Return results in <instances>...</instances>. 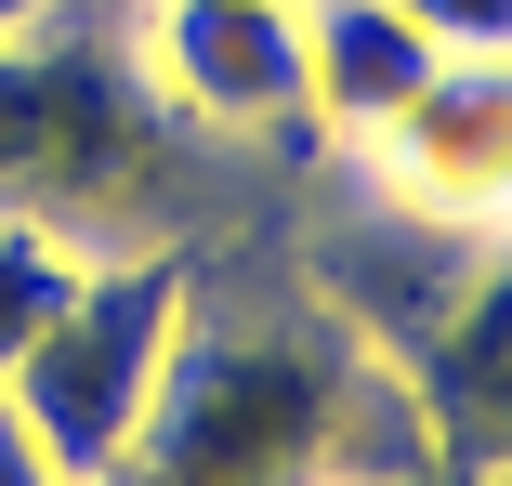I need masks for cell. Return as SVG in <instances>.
<instances>
[{
  "label": "cell",
  "mask_w": 512,
  "mask_h": 486,
  "mask_svg": "<svg viewBox=\"0 0 512 486\" xmlns=\"http://www.w3.org/2000/svg\"><path fill=\"white\" fill-rule=\"evenodd\" d=\"M407 460H434L407 368L355 342L289 250H197L158 395L92 486H368Z\"/></svg>",
  "instance_id": "cell-1"
},
{
  "label": "cell",
  "mask_w": 512,
  "mask_h": 486,
  "mask_svg": "<svg viewBox=\"0 0 512 486\" xmlns=\"http://www.w3.org/2000/svg\"><path fill=\"white\" fill-rule=\"evenodd\" d=\"M250 158L184 132L132 53V0H66L53 27L0 40V224H40L92 250H211L250 237L237 184Z\"/></svg>",
  "instance_id": "cell-2"
},
{
  "label": "cell",
  "mask_w": 512,
  "mask_h": 486,
  "mask_svg": "<svg viewBox=\"0 0 512 486\" xmlns=\"http://www.w3.org/2000/svg\"><path fill=\"white\" fill-rule=\"evenodd\" d=\"M184 263L197 250H92L79 289L53 303V329L14 355V381H0V408L53 447L66 486H92L132 447V421L158 395V355H171V316H184Z\"/></svg>",
  "instance_id": "cell-3"
},
{
  "label": "cell",
  "mask_w": 512,
  "mask_h": 486,
  "mask_svg": "<svg viewBox=\"0 0 512 486\" xmlns=\"http://www.w3.org/2000/svg\"><path fill=\"white\" fill-rule=\"evenodd\" d=\"M132 53L184 132H211L237 158H316L302 0H132Z\"/></svg>",
  "instance_id": "cell-4"
},
{
  "label": "cell",
  "mask_w": 512,
  "mask_h": 486,
  "mask_svg": "<svg viewBox=\"0 0 512 486\" xmlns=\"http://www.w3.org/2000/svg\"><path fill=\"white\" fill-rule=\"evenodd\" d=\"M342 158L447 237H512V53H434V79Z\"/></svg>",
  "instance_id": "cell-5"
},
{
  "label": "cell",
  "mask_w": 512,
  "mask_h": 486,
  "mask_svg": "<svg viewBox=\"0 0 512 486\" xmlns=\"http://www.w3.org/2000/svg\"><path fill=\"white\" fill-rule=\"evenodd\" d=\"M421 79H434V40L394 0H302V106H316V145H368Z\"/></svg>",
  "instance_id": "cell-6"
},
{
  "label": "cell",
  "mask_w": 512,
  "mask_h": 486,
  "mask_svg": "<svg viewBox=\"0 0 512 486\" xmlns=\"http://www.w3.org/2000/svg\"><path fill=\"white\" fill-rule=\"evenodd\" d=\"M79 289V250L40 237V224H0V381H14V355L53 329V303Z\"/></svg>",
  "instance_id": "cell-7"
},
{
  "label": "cell",
  "mask_w": 512,
  "mask_h": 486,
  "mask_svg": "<svg viewBox=\"0 0 512 486\" xmlns=\"http://www.w3.org/2000/svg\"><path fill=\"white\" fill-rule=\"evenodd\" d=\"M434 53H512V0H394Z\"/></svg>",
  "instance_id": "cell-8"
},
{
  "label": "cell",
  "mask_w": 512,
  "mask_h": 486,
  "mask_svg": "<svg viewBox=\"0 0 512 486\" xmlns=\"http://www.w3.org/2000/svg\"><path fill=\"white\" fill-rule=\"evenodd\" d=\"M0 486H66V473H53V447H40L14 408H0Z\"/></svg>",
  "instance_id": "cell-9"
},
{
  "label": "cell",
  "mask_w": 512,
  "mask_h": 486,
  "mask_svg": "<svg viewBox=\"0 0 512 486\" xmlns=\"http://www.w3.org/2000/svg\"><path fill=\"white\" fill-rule=\"evenodd\" d=\"M66 0H0V40H27V27H53Z\"/></svg>",
  "instance_id": "cell-10"
},
{
  "label": "cell",
  "mask_w": 512,
  "mask_h": 486,
  "mask_svg": "<svg viewBox=\"0 0 512 486\" xmlns=\"http://www.w3.org/2000/svg\"><path fill=\"white\" fill-rule=\"evenodd\" d=\"M368 486H460L447 460H407V473H368Z\"/></svg>",
  "instance_id": "cell-11"
}]
</instances>
